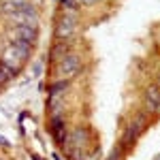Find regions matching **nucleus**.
Here are the masks:
<instances>
[{
	"instance_id": "1",
	"label": "nucleus",
	"mask_w": 160,
	"mask_h": 160,
	"mask_svg": "<svg viewBox=\"0 0 160 160\" xmlns=\"http://www.w3.org/2000/svg\"><path fill=\"white\" fill-rule=\"evenodd\" d=\"M9 19H11V24L34 26V28H38V13H37V9H34V7H32L30 2H26L24 7H22L19 11L15 13V15H11Z\"/></svg>"
},
{
	"instance_id": "2",
	"label": "nucleus",
	"mask_w": 160,
	"mask_h": 160,
	"mask_svg": "<svg viewBox=\"0 0 160 160\" xmlns=\"http://www.w3.org/2000/svg\"><path fill=\"white\" fill-rule=\"evenodd\" d=\"M75 28H77V15H75L73 11H71V13H64L60 19H58L56 34H58V38L68 41V37H73V34H75Z\"/></svg>"
},
{
	"instance_id": "3",
	"label": "nucleus",
	"mask_w": 160,
	"mask_h": 160,
	"mask_svg": "<svg viewBox=\"0 0 160 160\" xmlns=\"http://www.w3.org/2000/svg\"><path fill=\"white\" fill-rule=\"evenodd\" d=\"M0 62H2V64H7L9 68H13L15 73H19V71H22V66H24V62H26V58L19 53V51L13 49L11 45H7V47L2 49V53H0Z\"/></svg>"
},
{
	"instance_id": "4",
	"label": "nucleus",
	"mask_w": 160,
	"mask_h": 160,
	"mask_svg": "<svg viewBox=\"0 0 160 160\" xmlns=\"http://www.w3.org/2000/svg\"><path fill=\"white\" fill-rule=\"evenodd\" d=\"M81 71V56H77V53H68V56H64L60 58V73L64 77H73Z\"/></svg>"
},
{
	"instance_id": "5",
	"label": "nucleus",
	"mask_w": 160,
	"mask_h": 160,
	"mask_svg": "<svg viewBox=\"0 0 160 160\" xmlns=\"http://www.w3.org/2000/svg\"><path fill=\"white\" fill-rule=\"evenodd\" d=\"M9 37H11V38H22V41H28V43H37V38H38V30L34 28V26L11 24Z\"/></svg>"
},
{
	"instance_id": "6",
	"label": "nucleus",
	"mask_w": 160,
	"mask_h": 160,
	"mask_svg": "<svg viewBox=\"0 0 160 160\" xmlns=\"http://www.w3.org/2000/svg\"><path fill=\"white\" fill-rule=\"evenodd\" d=\"M145 105L149 111L160 113V88L158 86H148L145 88Z\"/></svg>"
},
{
	"instance_id": "7",
	"label": "nucleus",
	"mask_w": 160,
	"mask_h": 160,
	"mask_svg": "<svg viewBox=\"0 0 160 160\" xmlns=\"http://www.w3.org/2000/svg\"><path fill=\"white\" fill-rule=\"evenodd\" d=\"M9 45H11L15 51H19L26 60L32 56V49H34V43H28V41H22V38H11V41H9Z\"/></svg>"
},
{
	"instance_id": "8",
	"label": "nucleus",
	"mask_w": 160,
	"mask_h": 160,
	"mask_svg": "<svg viewBox=\"0 0 160 160\" xmlns=\"http://www.w3.org/2000/svg\"><path fill=\"white\" fill-rule=\"evenodd\" d=\"M24 4H26V0H7V2L0 4V13L7 15V17H11V15H15Z\"/></svg>"
},
{
	"instance_id": "9",
	"label": "nucleus",
	"mask_w": 160,
	"mask_h": 160,
	"mask_svg": "<svg viewBox=\"0 0 160 160\" xmlns=\"http://www.w3.org/2000/svg\"><path fill=\"white\" fill-rule=\"evenodd\" d=\"M68 53H71V45H68V41L58 38V45H56V49L51 51V56H53V58H64V56H68Z\"/></svg>"
},
{
	"instance_id": "10",
	"label": "nucleus",
	"mask_w": 160,
	"mask_h": 160,
	"mask_svg": "<svg viewBox=\"0 0 160 160\" xmlns=\"http://www.w3.org/2000/svg\"><path fill=\"white\" fill-rule=\"evenodd\" d=\"M15 71H13V68H9V66H7V64H2V62H0V88L2 86H7V83H9V81H11L13 77H15Z\"/></svg>"
},
{
	"instance_id": "11",
	"label": "nucleus",
	"mask_w": 160,
	"mask_h": 160,
	"mask_svg": "<svg viewBox=\"0 0 160 160\" xmlns=\"http://www.w3.org/2000/svg\"><path fill=\"white\" fill-rule=\"evenodd\" d=\"M51 128H53V137L58 139V141H64V124H62V120L56 115L53 118V122H51Z\"/></svg>"
},
{
	"instance_id": "12",
	"label": "nucleus",
	"mask_w": 160,
	"mask_h": 160,
	"mask_svg": "<svg viewBox=\"0 0 160 160\" xmlns=\"http://www.w3.org/2000/svg\"><path fill=\"white\" fill-rule=\"evenodd\" d=\"M62 4L68 9V11H73V13H77L79 9H81V4H79V0H62Z\"/></svg>"
},
{
	"instance_id": "13",
	"label": "nucleus",
	"mask_w": 160,
	"mask_h": 160,
	"mask_svg": "<svg viewBox=\"0 0 160 160\" xmlns=\"http://www.w3.org/2000/svg\"><path fill=\"white\" fill-rule=\"evenodd\" d=\"M64 88H68V81H62V83H56V86L51 88V96H56L60 90H64Z\"/></svg>"
},
{
	"instance_id": "14",
	"label": "nucleus",
	"mask_w": 160,
	"mask_h": 160,
	"mask_svg": "<svg viewBox=\"0 0 160 160\" xmlns=\"http://www.w3.org/2000/svg\"><path fill=\"white\" fill-rule=\"evenodd\" d=\"M96 2H100V0H79L81 7H92V4H96Z\"/></svg>"
},
{
	"instance_id": "15",
	"label": "nucleus",
	"mask_w": 160,
	"mask_h": 160,
	"mask_svg": "<svg viewBox=\"0 0 160 160\" xmlns=\"http://www.w3.org/2000/svg\"><path fill=\"white\" fill-rule=\"evenodd\" d=\"M158 88H160V79H158Z\"/></svg>"
}]
</instances>
